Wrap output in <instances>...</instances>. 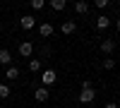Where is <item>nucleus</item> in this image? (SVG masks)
<instances>
[{
  "label": "nucleus",
  "mask_w": 120,
  "mask_h": 108,
  "mask_svg": "<svg viewBox=\"0 0 120 108\" xmlns=\"http://www.w3.org/2000/svg\"><path fill=\"white\" fill-rule=\"evenodd\" d=\"M58 79V74H55V70H43V74H41V82H43V86L48 89L53 82Z\"/></svg>",
  "instance_id": "nucleus-1"
},
{
  "label": "nucleus",
  "mask_w": 120,
  "mask_h": 108,
  "mask_svg": "<svg viewBox=\"0 0 120 108\" xmlns=\"http://www.w3.org/2000/svg\"><path fill=\"white\" fill-rule=\"evenodd\" d=\"M31 53H34V43L31 41H22L19 43V55L22 58H31Z\"/></svg>",
  "instance_id": "nucleus-2"
},
{
  "label": "nucleus",
  "mask_w": 120,
  "mask_h": 108,
  "mask_svg": "<svg viewBox=\"0 0 120 108\" xmlns=\"http://www.w3.org/2000/svg\"><path fill=\"white\" fill-rule=\"evenodd\" d=\"M19 26H22V29H26V31H29V29H34V26H36V17L24 15L22 19H19Z\"/></svg>",
  "instance_id": "nucleus-3"
},
{
  "label": "nucleus",
  "mask_w": 120,
  "mask_h": 108,
  "mask_svg": "<svg viewBox=\"0 0 120 108\" xmlns=\"http://www.w3.org/2000/svg\"><path fill=\"white\" fill-rule=\"evenodd\" d=\"M48 96H51V94H48V89H46V86H38V89L34 91V99H36L38 103H43V101H48Z\"/></svg>",
  "instance_id": "nucleus-4"
},
{
  "label": "nucleus",
  "mask_w": 120,
  "mask_h": 108,
  "mask_svg": "<svg viewBox=\"0 0 120 108\" xmlns=\"http://www.w3.org/2000/svg\"><path fill=\"white\" fill-rule=\"evenodd\" d=\"M53 31H55V26H53L51 22H43L41 26H38V34H41L43 38H46V36H53Z\"/></svg>",
  "instance_id": "nucleus-5"
},
{
  "label": "nucleus",
  "mask_w": 120,
  "mask_h": 108,
  "mask_svg": "<svg viewBox=\"0 0 120 108\" xmlns=\"http://www.w3.org/2000/svg\"><path fill=\"white\" fill-rule=\"evenodd\" d=\"M94 99H96L94 89H82V94H79V101H82V103H91Z\"/></svg>",
  "instance_id": "nucleus-6"
},
{
  "label": "nucleus",
  "mask_w": 120,
  "mask_h": 108,
  "mask_svg": "<svg viewBox=\"0 0 120 108\" xmlns=\"http://www.w3.org/2000/svg\"><path fill=\"white\" fill-rule=\"evenodd\" d=\"M75 29H77L75 19H67V22H63V26H60V31H63V34H75Z\"/></svg>",
  "instance_id": "nucleus-7"
},
{
  "label": "nucleus",
  "mask_w": 120,
  "mask_h": 108,
  "mask_svg": "<svg viewBox=\"0 0 120 108\" xmlns=\"http://www.w3.org/2000/svg\"><path fill=\"white\" fill-rule=\"evenodd\" d=\"M101 51H103L106 55H111V53L115 51V41H113V38H106V41L101 43Z\"/></svg>",
  "instance_id": "nucleus-8"
},
{
  "label": "nucleus",
  "mask_w": 120,
  "mask_h": 108,
  "mask_svg": "<svg viewBox=\"0 0 120 108\" xmlns=\"http://www.w3.org/2000/svg\"><path fill=\"white\" fill-rule=\"evenodd\" d=\"M10 63H12V53H10L7 48H3V51H0V65H7L10 67Z\"/></svg>",
  "instance_id": "nucleus-9"
},
{
  "label": "nucleus",
  "mask_w": 120,
  "mask_h": 108,
  "mask_svg": "<svg viewBox=\"0 0 120 108\" xmlns=\"http://www.w3.org/2000/svg\"><path fill=\"white\" fill-rule=\"evenodd\" d=\"M75 10H77V15H86L89 12V3L86 0H79V3H75Z\"/></svg>",
  "instance_id": "nucleus-10"
},
{
  "label": "nucleus",
  "mask_w": 120,
  "mask_h": 108,
  "mask_svg": "<svg viewBox=\"0 0 120 108\" xmlns=\"http://www.w3.org/2000/svg\"><path fill=\"white\" fill-rule=\"evenodd\" d=\"M5 77H7V79H17V77H19V70H17L15 65H10L7 70H5Z\"/></svg>",
  "instance_id": "nucleus-11"
},
{
  "label": "nucleus",
  "mask_w": 120,
  "mask_h": 108,
  "mask_svg": "<svg viewBox=\"0 0 120 108\" xmlns=\"http://www.w3.org/2000/svg\"><path fill=\"white\" fill-rule=\"evenodd\" d=\"M108 24H111V19H108L106 15H101V17H96V26H98V29H106Z\"/></svg>",
  "instance_id": "nucleus-12"
},
{
  "label": "nucleus",
  "mask_w": 120,
  "mask_h": 108,
  "mask_svg": "<svg viewBox=\"0 0 120 108\" xmlns=\"http://www.w3.org/2000/svg\"><path fill=\"white\" fill-rule=\"evenodd\" d=\"M29 70H31V72H38V70H41V60L31 58V60H29Z\"/></svg>",
  "instance_id": "nucleus-13"
},
{
  "label": "nucleus",
  "mask_w": 120,
  "mask_h": 108,
  "mask_svg": "<svg viewBox=\"0 0 120 108\" xmlns=\"http://www.w3.org/2000/svg\"><path fill=\"white\" fill-rule=\"evenodd\" d=\"M51 7L60 12V10H65V0H51Z\"/></svg>",
  "instance_id": "nucleus-14"
},
{
  "label": "nucleus",
  "mask_w": 120,
  "mask_h": 108,
  "mask_svg": "<svg viewBox=\"0 0 120 108\" xmlns=\"http://www.w3.org/2000/svg\"><path fill=\"white\" fill-rule=\"evenodd\" d=\"M10 96V86L7 84H0V99H7Z\"/></svg>",
  "instance_id": "nucleus-15"
},
{
  "label": "nucleus",
  "mask_w": 120,
  "mask_h": 108,
  "mask_svg": "<svg viewBox=\"0 0 120 108\" xmlns=\"http://www.w3.org/2000/svg\"><path fill=\"white\" fill-rule=\"evenodd\" d=\"M103 67H106V70H113V67H115V60H113V58H106V60H103Z\"/></svg>",
  "instance_id": "nucleus-16"
},
{
  "label": "nucleus",
  "mask_w": 120,
  "mask_h": 108,
  "mask_svg": "<svg viewBox=\"0 0 120 108\" xmlns=\"http://www.w3.org/2000/svg\"><path fill=\"white\" fill-rule=\"evenodd\" d=\"M108 5H111V0H96V7H98V10H103V7H108Z\"/></svg>",
  "instance_id": "nucleus-17"
},
{
  "label": "nucleus",
  "mask_w": 120,
  "mask_h": 108,
  "mask_svg": "<svg viewBox=\"0 0 120 108\" xmlns=\"http://www.w3.org/2000/svg\"><path fill=\"white\" fill-rule=\"evenodd\" d=\"M43 5H46V3H43V0H31V7H34V10H41Z\"/></svg>",
  "instance_id": "nucleus-18"
},
{
  "label": "nucleus",
  "mask_w": 120,
  "mask_h": 108,
  "mask_svg": "<svg viewBox=\"0 0 120 108\" xmlns=\"http://www.w3.org/2000/svg\"><path fill=\"white\" fill-rule=\"evenodd\" d=\"M82 89H91V79H84L82 82Z\"/></svg>",
  "instance_id": "nucleus-19"
},
{
  "label": "nucleus",
  "mask_w": 120,
  "mask_h": 108,
  "mask_svg": "<svg viewBox=\"0 0 120 108\" xmlns=\"http://www.w3.org/2000/svg\"><path fill=\"white\" fill-rule=\"evenodd\" d=\"M106 108H118V103H108V106H106Z\"/></svg>",
  "instance_id": "nucleus-20"
},
{
  "label": "nucleus",
  "mask_w": 120,
  "mask_h": 108,
  "mask_svg": "<svg viewBox=\"0 0 120 108\" xmlns=\"http://www.w3.org/2000/svg\"><path fill=\"white\" fill-rule=\"evenodd\" d=\"M0 31H3V22H0Z\"/></svg>",
  "instance_id": "nucleus-21"
}]
</instances>
